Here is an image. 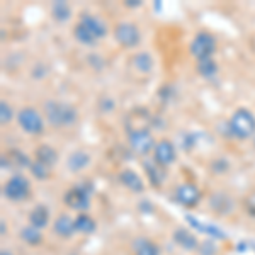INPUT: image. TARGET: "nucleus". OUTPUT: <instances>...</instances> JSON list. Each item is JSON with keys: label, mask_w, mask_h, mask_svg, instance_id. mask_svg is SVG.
Masks as SVG:
<instances>
[{"label": "nucleus", "mask_w": 255, "mask_h": 255, "mask_svg": "<svg viewBox=\"0 0 255 255\" xmlns=\"http://www.w3.org/2000/svg\"><path fill=\"white\" fill-rule=\"evenodd\" d=\"M44 111V118H46L48 125L51 128H73L79 123V109L75 106L68 104V102H61V101H46L43 106Z\"/></svg>", "instance_id": "f257e3e1"}, {"label": "nucleus", "mask_w": 255, "mask_h": 255, "mask_svg": "<svg viewBox=\"0 0 255 255\" xmlns=\"http://www.w3.org/2000/svg\"><path fill=\"white\" fill-rule=\"evenodd\" d=\"M228 134L237 139L255 136V114L245 108H238L228 121Z\"/></svg>", "instance_id": "f03ea898"}, {"label": "nucleus", "mask_w": 255, "mask_h": 255, "mask_svg": "<svg viewBox=\"0 0 255 255\" xmlns=\"http://www.w3.org/2000/svg\"><path fill=\"white\" fill-rule=\"evenodd\" d=\"M191 55L199 61V60H206V58H213L216 51V38L211 34V32L201 31L192 38L191 41Z\"/></svg>", "instance_id": "7ed1b4c3"}, {"label": "nucleus", "mask_w": 255, "mask_h": 255, "mask_svg": "<svg viewBox=\"0 0 255 255\" xmlns=\"http://www.w3.org/2000/svg\"><path fill=\"white\" fill-rule=\"evenodd\" d=\"M114 39L118 41L119 46L126 49H133L139 46V43H141V32H139L136 24L123 20V22H119L114 27Z\"/></svg>", "instance_id": "20e7f679"}, {"label": "nucleus", "mask_w": 255, "mask_h": 255, "mask_svg": "<svg viewBox=\"0 0 255 255\" xmlns=\"http://www.w3.org/2000/svg\"><path fill=\"white\" fill-rule=\"evenodd\" d=\"M17 123L20 129L26 131L27 134H41L44 131V118L34 108H22L17 113Z\"/></svg>", "instance_id": "39448f33"}, {"label": "nucleus", "mask_w": 255, "mask_h": 255, "mask_svg": "<svg viewBox=\"0 0 255 255\" xmlns=\"http://www.w3.org/2000/svg\"><path fill=\"white\" fill-rule=\"evenodd\" d=\"M128 141H129V146L136 151L138 155H148L150 151H153L155 148V138L153 134L150 133L145 128H138V129H131L128 133Z\"/></svg>", "instance_id": "423d86ee"}, {"label": "nucleus", "mask_w": 255, "mask_h": 255, "mask_svg": "<svg viewBox=\"0 0 255 255\" xmlns=\"http://www.w3.org/2000/svg\"><path fill=\"white\" fill-rule=\"evenodd\" d=\"M29 192H31L29 179H26L24 175H12L5 182V186H3V196L9 201H15V203L27 199Z\"/></svg>", "instance_id": "0eeeda50"}, {"label": "nucleus", "mask_w": 255, "mask_h": 255, "mask_svg": "<svg viewBox=\"0 0 255 255\" xmlns=\"http://www.w3.org/2000/svg\"><path fill=\"white\" fill-rule=\"evenodd\" d=\"M63 201L70 209L84 213L90 208V192L85 186H75L65 192Z\"/></svg>", "instance_id": "6e6552de"}, {"label": "nucleus", "mask_w": 255, "mask_h": 255, "mask_svg": "<svg viewBox=\"0 0 255 255\" xmlns=\"http://www.w3.org/2000/svg\"><path fill=\"white\" fill-rule=\"evenodd\" d=\"M175 199H177V203L186 208H196L201 201V191H199V187L191 182L180 184V186L175 189Z\"/></svg>", "instance_id": "1a4fd4ad"}, {"label": "nucleus", "mask_w": 255, "mask_h": 255, "mask_svg": "<svg viewBox=\"0 0 255 255\" xmlns=\"http://www.w3.org/2000/svg\"><path fill=\"white\" fill-rule=\"evenodd\" d=\"M153 160L162 167H170L177 160V150L168 139H160L153 148Z\"/></svg>", "instance_id": "9d476101"}, {"label": "nucleus", "mask_w": 255, "mask_h": 255, "mask_svg": "<svg viewBox=\"0 0 255 255\" xmlns=\"http://www.w3.org/2000/svg\"><path fill=\"white\" fill-rule=\"evenodd\" d=\"M79 24L87 27L97 39L106 38L109 32L108 24H106L101 17H97V15H94V14H89V12H82L79 15Z\"/></svg>", "instance_id": "9b49d317"}, {"label": "nucleus", "mask_w": 255, "mask_h": 255, "mask_svg": "<svg viewBox=\"0 0 255 255\" xmlns=\"http://www.w3.org/2000/svg\"><path fill=\"white\" fill-rule=\"evenodd\" d=\"M209 208L216 213V215L226 216L235 209V201L232 199L226 192L218 191L211 197H209Z\"/></svg>", "instance_id": "f8f14e48"}, {"label": "nucleus", "mask_w": 255, "mask_h": 255, "mask_svg": "<svg viewBox=\"0 0 255 255\" xmlns=\"http://www.w3.org/2000/svg\"><path fill=\"white\" fill-rule=\"evenodd\" d=\"M118 179L123 186L126 189H129L131 192H134V194H141V192L145 191V182H143V179L134 170H131V168H125V170L119 172Z\"/></svg>", "instance_id": "ddd939ff"}, {"label": "nucleus", "mask_w": 255, "mask_h": 255, "mask_svg": "<svg viewBox=\"0 0 255 255\" xmlns=\"http://www.w3.org/2000/svg\"><path fill=\"white\" fill-rule=\"evenodd\" d=\"M172 238H174V242L180 247V249L187 250V252H194V250L199 249V242H197L196 235L189 232V230L177 228L174 232V235H172Z\"/></svg>", "instance_id": "4468645a"}, {"label": "nucleus", "mask_w": 255, "mask_h": 255, "mask_svg": "<svg viewBox=\"0 0 255 255\" xmlns=\"http://www.w3.org/2000/svg\"><path fill=\"white\" fill-rule=\"evenodd\" d=\"M53 232L60 238H72L75 235V220H72L68 215H60L53 223Z\"/></svg>", "instance_id": "2eb2a0df"}, {"label": "nucleus", "mask_w": 255, "mask_h": 255, "mask_svg": "<svg viewBox=\"0 0 255 255\" xmlns=\"http://www.w3.org/2000/svg\"><path fill=\"white\" fill-rule=\"evenodd\" d=\"M90 162H92V158H90V155L87 153V151L84 150H75L72 151V153L68 155L67 158V167L70 172H73V174H77V172H82L85 170Z\"/></svg>", "instance_id": "dca6fc26"}, {"label": "nucleus", "mask_w": 255, "mask_h": 255, "mask_svg": "<svg viewBox=\"0 0 255 255\" xmlns=\"http://www.w3.org/2000/svg\"><path fill=\"white\" fill-rule=\"evenodd\" d=\"M187 223L191 226H194V228L197 230V232L201 233H206V235H209L211 238H220V240H226V232H223L221 228H218L216 225H208V223H199V221H196L194 218H192L191 215L186 216Z\"/></svg>", "instance_id": "f3484780"}, {"label": "nucleus", "mask_w": 255, "mask_h": 255, "mask_svg": "<svg viewBox=\"0 0 255 255\" xmlns=\"http://www.w3.org/2000/svg\"><path fill=\"white\" fill-rule=\"evenodd\" d=\"M143 167H145V172H146V177L150 179L151 186L155 187H160L163 184V180H165V172H163L162 165H158L157 162H150V160H146L145 163H143Z\"/></svg>", "instance_id": "a211bd4d"}, {"label": "nucleus", "mask_w": 255, "mask_h": 255, "mask_svg": "<svg viewBox=\"0 0 255 255\" xmlns=\"http://www.w3.org/2000/svg\"><path fill=\"white\" fill-rule=\"evenodd\" d=\"M48 223H49V209L44 204L34 206V209L29 213V225H32L38 230H43L46 228Z\"/></svg>", "instance_id": "6ab92c4d"}, {"label": "nucleus", "mask_w": 255, "mask_h": 255, "mask_svg": "<svg viewBox=\"0 0 255 255\" xmlns=\"http://www.w3.org/2000/svg\"><path fill=\"white\" fill-rule=\"evenodd\" d=\"M131 247H133V254L134 255H160L158 247L155 245L151 240L143 238V237L134 238Z\"/></svg>", "instance_id": "aec40b11"}, {"label": "nucleus", "mask_w": 255, "mask_h": 255, "mask_svg": "<svg viewBox=\"0 0 255 255\" xmlns=\"http://www.w3.org/2000/svg\"><path fill=\"white\" fill-rule=\"evenodd\" d=\"M131 65H133V68L138 70L139 73H150L155 67V60L148 51H141L133 56Z\"/></svg>", "instance_id": "412c9836"}, {"label": "nucleus", "mask_w": 255, "mask_h": 255, "mask_svg": "<svg viewBox=\"0 0 255 255\" xmlns=\"http://www.w3.org/2000/svg\"><path fill=\"white\" fill-rule=\"evenodd\" d=\"M51 15L56 22H68L72 19L73 12H72V7H70L68 2H63V0H56V2L51 3Z\"/></svg>", "instance_id": "4be33fe9"}, {"label": "nucleus", "mask_w": 255, "mask_h": 255, "mask_svg": "<svg viewBox=\"0 0 255 255\" xmlns=\"http://www.w3.org/2000/svg\"><path fill=\"white\" fill-rule=\"evenodd\" d=\"M36 160L53 168L58 162V151L49 145H39L36 148Z\"/></svg>", "instance_id": "5701e85b"}, {"label": "nucleus", "mask_w": 255, "mask_h": 255, "mask_svg": "<svg viewBox=\"0 0 255 255\" xmlns=\"http://www.w3.org/2000/svg\"><path fill=\"white\" fill-rule=\"evenodd\" d=\"M75 230L82 235H90L97 230V223L92 216L85 215V213H80L79 216L75 218Z\"/></svg>", "instance_id": "b1692460"}, {"label": "nucleus", "mask_w": 255, "mask_h": 255, "mask_svg": "<svg viewBox=\"0 0 255 255\" xmlns=\"http://www.w3.org/2000/svg\"><path fill=\"white\" fill-rule=\"evenodd\" d=\"M19 237L31 247H38V245H41V242H43V233H41V230L34 228L32 225L24 226V228L19 232Z\"/></svg>", "instance_id": "393cba45"}, {"label": "nucleus", "mask_w": 255, "mask_h": 255, "mask_svg": "<svg viewBox=\"0 0 255 255\" xmlns=\"http://www.w3.org/2000/svg\"><path fill=\"white\" fill-rule=\"evenodd\" d=\"M73 38L79 41L80 44H84V46H96L97 41H99L96 36L87 29V27L82 26V24H79V22H77L75 29H73Z\"/></svg>", "instance_id": "a878e982"}, {"label": "nucleus", "mask_w": 255, "mask_h": 255, "mask_svg": "<svg viewBox=\"0 0 255 255\" xmlns=\"http://www.w3.org/2000/svg\"><path fill=\"white\" fill-rule=\"evenodd\" d=\"M197 73L204 79H213V77L218 73V63L213 58H206V60H199L197 61Z\"/></svg>", "instance_id": "bb28decb"}, {"label": "nucleus", "mask_w": 255, "mask_h": 255, "mask_svg": "<svg viewBox=\"0 0 255 255\" xmlns=\"http://www.w3.org/2000/svg\"><path fill=\"white\" fill-rule=\"evenodd\" d=\"M7 160H9L12 165L20 167V168H29L31 163H32L31 158L27 157L22 150H10L9 151V158H7Z\"/></svg>", "instance_id": "cd10ccee"}, {"label": "nucleus", "mask_w": 255, "mask_h": 255, "mask_svg": "<svg viewBox=\"0 0 255 255\" xmlns=\"http://www.w3.org/2000/svg\"><path fill=\"white\" fill-rule=\"evenodd\" d=\"M29 170L36 180H48L49 175H51V167L44 165V163L38 162V160H34V162L31 163Z\"/></svg>", "instance_id": "c85d7f7f"}, {"label": "nucleus", "mask_w": 255, "mask_h": 255, "mask_svg": "<svg viewBox=\"0 0 255 255\" xmlns=\"http://www.w3.org/2000/svg\"><path fill=\"white\" fill-rule=\"evenodd\" d=\"M12 118H14V111H12L10 104L5 101H2L0 102V123H2V126L9 125L12 121Z\"/></svg>", "instance_id": "c756f323"}, {"label": "nucleus", "mask_w": 255, "mask_h": 255, "mask_svg": "<svg viewBox=\"0 0 255 255\" xmlns=\"http://www.w3.org/2000/svg\"><path fill=\"white\" fill-rule=\"evenodd\" d=\"M197 250L201 252V255H216L218 254L216 245L213 244L211 240H206V242H203V244H199V249Z\"/></svg>", "instance_id": "7c9ffc66"}, {"label": "nucleus", "mask_w": 255, "mask_h": 255, "mask_svg": "<svg viewBox=\"0 0 255 255\" xmlns=\"http://www.w3.org/2000/svg\"><path fill=\"white\" fill-rule=\"evenodd\" d=\"M228 168H230V163H228V160H225V158L215 160V162L211 163V170H213V172H218V174H223V172H228Z\"/></svg>", "instance_id": "2f4dec72"}, {"label": "nucleus", "mask_w": 255, "mask_h": 255, "mask_svg": "<svg viewBox=\"0 0 255 255\" xmlns=\"http://www.w3.org/2000/svg\"><path fill=\"white\" fill-rule=\"evenodd\" d=\"M99 106H101L102 113H113L114 108H116V102L111 97H102L101 101H99Z\"/></svg>", "instance_id": "473e14b6"}, {"label": "nucleus", "mask_w": 255, "mask_h": 255, "mask_svg": "<svg viewBox=\"0 0 255 255\" xmlns=\"http://www.w3.org/2000/svg\"><path fill=\"white\" fill-rule=\"evenodd\" d=\"M245 206H247V209H249L250 215H254V216H255V192H252V194L247 197Z\"/></svg>", "instance_id": "72a5a7b5"}, {"label": "nucleus", "mask_w": 255, "mask_h": 255, "mask_svg": "<svg viewBox=\"0 0 255 255\" xmlns=\"http://www.w3.org/2000/svg\"><path fill=\"white\" fill-rule=\"evenodd\" d=\"M126 7H129V9H136V7H141V0H128L125 2Z\"/></svg>", "instance_id": "f704fd0d"}, {"label": "nucleus", "mask_w": 255, "mask_h": 255, "mask_svg": "<svg viewBox=\"0 0 255 255\" xmlns=\"http://www.w3.org/2000/svg\"><path fill=\"white\" fill-rule=\"evenodd\" d=\"M153 9H155V10H160V9H162V2H157V3H155Z\"/></svg>", "instance_id": "c9c22d12"}, {"label": "nucleus", "mask_w": 255, "mask_h": 255, "mask_svg": "<svg viewBox=\"0 0 255 255\" xmlns=\"http://www.w3.org/2000/svg\"><path fill=\"white\" fill-rule=\"evenodd\" d=\"M2 235H5V221H2Z\"/></svg>", "instance_id": "e433bc0d"}, {"label": "nucleus", "mask_w": 255, "mask_h": 255, "mask_svg": "<svg viewBox=\"0 0 255 255\" xmlns=\"http://www.w3.org/2000/svg\"><path fill=\"white\" fill-rule=\"evenodd\" d=\"M0 255H12V254L7 252V250H2V254H0Z\"/></svg>", "instance_id": "4c0bfd02"}, {"label": "nucleus", "mask_w": 255, "mask_h": 255, "mask_svg": "<svg viewBox=\"0 0 255 255\" xmlns=\"http://www.w3.org/2000/svg\"><path fill=\"white\" fill-rule=\"evenodd\" d=\"M250 245H252V249L255 250V244H254V242H252V244H250Z\"/></svg>", "instance_id": "58836bf2"}, {"label": "nucleus", "mask_w": 255, "mask_h": 255, "mask_svg": "<svg viewBox=\"0 0 255 255\" xmlns=\"http://www.w3.org/2000/svg\"><path fill=\"white\" fill-rule=\"evenodd\" d=\"M252 139H254V143H255V136H254V138H252Z\"/></svg>", "instance_id": "ea45409f"}]
</instances>
